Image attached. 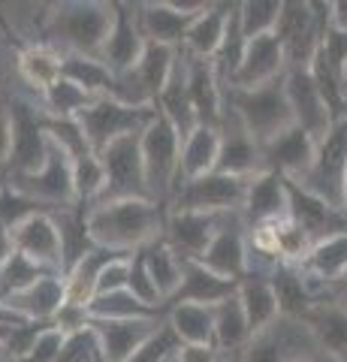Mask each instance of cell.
<instances>
[{"label": "cell", "instance_id": "6da1fadb", "mask_svg": "<svg viewBox=\"0 0 347 362\" xmlns=\"http://www.w3.org/2000/svg\"><path fill=\"white\" fill-rule=\"evenodd\" d=\"M88 235L97 247L136 254L163 239L166 211L154 199H109L85 211Z\"/></svg>", "mask_w": 347, "mask_h": 362}, {"label": "cell", "instance_id": "7a4b0ae2", "mask_svg": "<svg viewBox=\"0 0 347 362\" xmlns=\"http://www.w3.org/2000/svg\"><path fill=\"white\" fill-rule=\"evenodd\" d=\"M115 25V4L103 0H66L49 13L46 33L49 45L61 54H82V58H100Z\"/></svg>", "mask_w": 347, "mask_h": 362}, {"label": "cell", "instance_id": "3957f363", "mask_svg": "<svg viewBox=\"0 0 347 362\" xmlns=\"http://www.w3.org/2000/svg\"><path fill=\"white\" fill-rule=\"evenodd\" d=\"M227 106H230L227 112H233L242 121V127L254 136V142L260 148L278 139L281 133H287L290 127H296L293 109H290V100H287V88H284V76L254 90L230 88Z\"/></svg>", "mask_w": 347, "mask_h": 362}, {"label": "cell", "instance_id": "277c9868", "mask_svg": "<svg viewBox=\"0 0 347 362\" xmlns=\"http://www.w3.org/2000/svg\"><path fill=\"white\" fill-rule=\"evenodd\" d=\"M327 21H329V4L284 0L275 37L284 45L287 70H308L320 49V37H323Z\"/></svg>", "mask_w": 347, "mask_h": 362}, {"label": "cell", "instance_id": "5b68a950", "mask_svg": "<svg viewBox=\"0 0 347 362\" xmlns=\"http://www.w3.org/2000/svg\"><path fill=\"white\" fill-rule=\"evenodd\" d=\"M293 181L327 206L347 214V121L335 124L332 133L317 145L314 163L308 166V173Z\"/></svg>", "mask_w": 347, "mask_h": 362}, {"label": "cell", "instance_id": "8992f818", "mask_svg": "<svg viewBox=\"0 0 347 362\" xmlns=\"http://www.w3.org/2000/svg\"><path fill=\"white\" fill-rule=\"evenodd\" d=\"M142 145V163H145V181H148L151 199L163 202L175 194L178 187V163H182V136L166 121L160 112L139 136Z\"/></svg>", "mask_w": 347, "mask_h": 362}, {"label": "cell", "instance_id": "52a82bcc", "mask_svg": "<svg viewBox=\"0 0 347 362\" xmlns=\"http://www.w3.org/2000/svg\"><path fill=\"white\" fill-rule=\"evenodd\" d=\"M154 115H158L154 106H127L115 97H100L88 109H82L76 121L82 124L91 151L100 154V151H106L112 142H118L121 136L142 133L154 121Z\"/></svg>", "mask_w": 347, "mask_h": 362}, {"label": "cell", "instance_id": "ba28073f", "mask_svg": "<svg viewBox=\"0 0 347 362\" xmlns=\"http://www.w3.org/2000/svg\"><path fill=\"white\" fill-rule=\"evenodd\" d=\"M142 133L121 136L118 142H112L106 151H100V163L106 173V190L100 202L109 199H151L148 181H145V163H142Z\"/></svg>", "mask_w": 347, "mask_h": 362}, {"label": "cell", "instance_id": "9c48e42d", "mask_svg": "<svg viewBox=\"0 0 347 362\" xmlns=\"http://www.w3.org/2000/svg\"><path fill=\"white\" fill-rule=\"evenodd\" d=\"M248 181L223 173L182 181L172 194V211H206V214H236L248 197Z\"/></svg>", "mask_w": 347, "mask_h": 362}, {"label": "cell", "instance_id": "30bf717a", "mask_svg": "<svg viewBox=\"0 0 347 362\" xmlns=\"http://www.w3.org/2000/svg\"><path fill=\"white\" fill-rule=\"evenodd\" d=\"M6 185H13L33 202H40L42 209H73L76 202V185H73V160L61 145H54L49 139V154L40 173L6 178Z\"/></svg>", "mask_w": 347, "mask_h": 362}, {"label": "cell", "instance_id": "8fae6325", "mask_svg": "<svg viewBox=\"0 0 347 362\" xmlns=\"http://www.w3.org/2000/svg\"><path fill=\"white\" fill-rule=\"evenodd\" d=\"M9 118H13V148H9L6 160V178L40 173L49 154V133L42 127V112L33 109L28 100H13Z\"/></svg>", "mask_w": 347, "mask_h": 362}, {"label": "cell", "instance_id": "7c38bea8", "mask_svg": "<svg viewBox=\"0 0 347 362\" xmlns=\"http://www.w3.org/2000/svg\"><path fill=\"white\" fill-rule=\"evenodd\" d=\"M208 4L206 0H158V4H142L136 6V21L145 42L170 45L182 52L187 28Z\"/></svg>", "mask_w": 347, "mask_h": 362}, {"label": "cell", "instance_id": "4fadbf2b", "mask_svg": "<svg viewBox=\"0 0 347 362\" xmlns=\"http://www.w3.org/2000/svg\"><path fill=\"white\" fill-rule=\"evenodd\" d=\"M302 344L320 350L302 320L278 317L269 329L251 335L248 347L242 350V362H299V359H311V356L302 354Z\"/></svg>", "mask_w": 347, "mask_h": 362}, {"label": "cell", "instance_id": "5bb4252c", "mask_svg": "<svg viewBox=\"0 0 347 362\" xmlns=\"http://www.w3.org/2000/svg\"><path fill=\"white\" fill-rule=\"evenodd\" d=\"M284 88H287V100H290V109H293L296 127H302L311 139L320 145L332 133V127L339 121H335V115L329 112L327 100L320 97V90L314 85V78H311V73L308 70H287Z\"/></svg>", "mask_w": 347, "mask_h": 362}, {"label": "cell", "instance_id": "9a60e30c", "mask_svg": "<svg viewBox=\"0 0 347 362\" xmlns=\"http://www.w3.org/2000/svg\"><path fill=\"white\" fill-rule=\"evenodd\" d=\"M248 257H251L248 235H245L242 223L236 221V214H227L218 235L211 239L206 254L199 257L196 263H203L208 272H215L218 278H227V281L242 284V281L248 278Z\"/></svg>", "mask_w": 347, "mask_h": 362}, {"label": "cell", "instance_id": "2e32d148", "mask_svg": "<svg viewBox=\"0 0 347 362\" xmlns=\"http://www.w3.org/2000/svg\"><path fill=\"white\" fill-rule=\"evenodd\" d=\"M287 218L296 226L308 233L311 242H323L329 235L347 233V214L327 206L323 199H317L314 194H308L302 185H296L293 178H287Z\"/></svg>", "mask_w": 347, "mask_h": 362}, {"label": "cell", "instance_id": "e0dca14e", "mask_svg": "<svg viewBox=\"0 0 347 362\" xmlns=\"http://www.w3.org/2000/svg\"><path fill=\"white\" fill-rule=\"evenodd\" d=\"M227 214H206V211H170L166 214L163 242L182 259H199L206 247L218 235Z\"/></svg>", "mask_w": 347, "mask_h": 362}, {"label": "cell", "instance_id": "ac0fdd59", "mask_svg": "<svg viewBox=\"0 0 347 362\" xmlns=\"http://www.w3.org/2000/svg\"><path fill=\"white\" fill-rule=\"evenodd\" d=\"M13 245L18 254H25L33 263L64 275V242H61V230L52 211L33 214L18 230H13Z\"/></svg>", "mask_w": 347, "mask_h": 362}, {"label": "cell", "instance_id": "d6986e66", "mask_svg": "<svg viewBox=\"0 0 347 362\" xmlns=\"http://www.w3.org/2000/svg\"><path fill=\"white\" fill-rule=\"evenodd\" d=\"M287 76V58H284V45L278 42L275 33H266V37H254L245 45V58L236 78H233L230 88L236 90H254L263 88L275 78ZM227 88V90H230Z\"/></svg>", "mask_w": 347, "mask_h": 362}, {"label": "cell", "instance_id": "ffe728a7", "mask_svg": "<svg viewBox=\"0 0 347 362\" xmlns=\"http://www.w3.org/2000/svg\"><path fill=\"white\" fill-rule=\"evenodd\" d=\"M215 173L236 175V178H254L263 173V151L254 142V136L242 127V121L233 112H223L220 124V154Z\"/></svg>", "mask_w": 347, "mask_h": 362}, {"label": "cell", "instance_id": "44dd1931", "mask_svg": "<svg viewBox=\"0 0 347 362\" xmlns=\"http://www.w3.org/2000/svg\"><path fill=\"white\" fill-rule=\"evenodd\" d=\"M158 317L145 320H91V329L97 335L100 356L103 362H130L133 354L160 329Z\"/></svg>", "mask_w": 347, "mask_h": 362}, {"label": "cell", "instance_id": "7402d4cb", "mask_svg": "<svg viewBox=\"0 0 347 362\" xmlns=\"http://www.w3.org/2000/svg\"><path fill=\"white\" fill-rule=\"evenodd\" d=\"M145 52V37L139 30V21L133 6L127 4H115V25L109 30V40L100 52V61L115 76H124L130 70H136V64Z\"/></svg>", "mask_w": 347, "mask_h": 362}, {"label": "cell", "instance_id": "603a6c76", "mask_svg": "<svg viewBox=\"0 0 347 362\" xmlns=\"http://www.w3.org/2000/svg\"><path fill=\"white\" fill-rule=\"evenodd\" d=\"M184 61H187V94H190L196 124L199 127L220 130L227 109H223V88L215 76V66H211V61L190 58L187 52H184Z\"/></svg>", "mask_w": 347, "mask_h": 362}, {"label": "cell", "instance_id": "cb8c5ba5", "mask_svg": "<svg viewBox=\"0 0 347 362\" xmlns=\"http://www.w3.org/2000/svg\"><path fill=\"white\" fill-rule=\"evenodd\" d=\"M260 151H263V169L278 173L284 178H302L308 173V166L314 163L317 142L302 127H290L287 133L278 136V139L263 145Z\"/></svg>", "mask_w": 347, "mask_h": 362}, {"label": "cell", "instance_id": "d4e9b609", "mask_svg": "<svg viewBox=\"0 0 347 362\" xmlns=\"http://www.w3.org/2000/svg\"><path fill=\"white\" fill-rule=\"evenodd\" d=\"M236 293H239L236 281L218 278L215 272H208L196 259H182V287H178V293L166 308H172V305H208V308H215L218 302L236 296Z\"/></svg>", "mask_w": 347, "mask_h": 362}, {"label": "cell", "instance_id": "484cf974", "mask_svg": "<svg viewBox=\"0 0 347 362\" xmlns=\"http://www.w3.org/2000/svg\"><path fill=\"white\" fill-rule=\"evenodd\" d=\"M287 178L278 173H257L248 181V197H245V218L257 223H272V221H284L287 218Z\"/></svg>", "mask_w": 347, "mask_h": 362}, {"label": "cell", "instance_id": "4316f807", "mask_svg": "<svg viewBox=\"0 0 347 362\" xmlns=\"http://www.w3.org/2000/svg\"><path fill=\"white\" fill-rule=\"evenodd\" d=\"M272 287L278 296V311L287 320H302L317 305V290L302 266H278L272 272Z\"/></svg>", "mask_w": 347, "mask_h": 362}, {"label": "cell", "instance_id": "83f0119b", "mask_svg": "<svg viewBox=\"0 0 347 362\" xmlns=\"http://www.w3.org/2000/svg\"><path fill=\"white\" fill-rule=\"evenodd\" d=\"M154 109L172 124L182 136V142L194 133L199 124H196V115H194V106H190V94H187V61H184V52H178V61H175V70L170 76V82L160 90L158 103Z\"/></svg>", "mask_w": 347, "mask_h": 362}, {"label": "cell", "instance_id": "f1b7e54d", "mask_svg": "<svg viewBox=\"0 0 347 362\" xmlns=\"http://www.w3.org/2000/svg\"><path fill=\"white\" fill-rule=\"evenodd\" d=\"M64 302H66L64 275H46V278H40L30 290L13 296L6 305L18 317H25L28 323H52L54 314L64 308Z\"/></svg>", "mask_w": 347, "mask_h": 362}, {"label": "cell", "instance_id": "f546056e", "mask_svg": "<svg viewBox=\"0 0 347 362\" xmlns=\"http://www.w3.org/2000/svg\"><path fill=\"white\" fill-rule=\"evenodd\" d=\"M230 13H233V4H208L203 13L190 21L182 52L199 61H215V54L223 42V33H227Z\"/></svg>", "mask_w": 347, "mask_h": 362}, {"label": "cell", "instance_id": "4dcf8cb0", "mask_svg": "<svg viewBox=\"0 0 347 362\" xmlns=\"http://www.w3.org/2000/svg\"><path fill=\"white\" fill-rule=\"evenodd\" d=\"M115 257H121V251H109V247H91L79 263H73L64 275V287H66V305H88L97 296V281L103 275V269L112 263Z\"/></svg>", "mask_w": 347, "mask_h": 362}, {"label": "cell", "instance_id": "1f68e13d", "mask_svg": "<svg viewBox=\"0 0 347 362\" xmlns=\"http://www.w3.org/2000/svg\"><path fill=\"white\" fill-rule=\"evenodd\" d=\"M220 154V130L215 127H196L182 142V163H178V185L182 181L203 178L218 169Z\"/></svg>", "mask_w": 347, "mask_h": 362}, {"label": "cell", "instance_id": "d6a6232c", "mask_svg": "<svg viewBox=\"0 0 347 362\" xmlns=\"http://www.w3.org/2000/svg\"><path fill=\"white\" fill-rule=\"evenodd\" d=\"M272 275H248L239 284V302L245 308V317H248V326H251V335L269 329L278 317H281V311H278V296H275V287L272 281H269Z\"/></svg>", "mask_w": 347, "mask_h": 362}, {"label": "cell", "instance_id": "836d02e7", "mask_svg": "<svg viewBox=\"0 0 347 362\" xmlns=\"http://www.w3.org/2000/svg\"><path fill=\"white\" fill-rule=\"evenodd\" d=\"M302 323H305V329L311 332L323 354L347 359V311L335 308L329 302H317L302 317Z\"/></svg>", "mask_w": 347, "mask_h": 362}, {"label": "cell", "instance_id": "e575fe53", "mask_svg": "<svg viewBox=\"0 0 347 362\" xmlns=\"http://www.w3.org/2000/svg\"><path fill=\"white\" fill-rule=\"evenodd\" d=\"M18 76L28 82V88H33L42 97L64 76V54L49 42L28 45L18 54Z\"/></svg>", "mask_w": 347, "mask_h": 362}, {"label": "cell", "instance_id": "d590c367", "mask_svg": "<svg viewBox=\"0 0 347 362\" xmlns=\"http://www.w3.org/2000/svg\"><path fill=\"white\" fill-rule=\"evenodd\" d=\"M302 272L314 281V284H332L347 275V233L329 235L311 247L308 259L302 263Z\"/></svg>", "mask_w": 347, "mask_h": 362}, {"label": "cell", "instance_id": "8d00e7d4", "mask_svg": "<svg viewBox=\"0 0 347 362\" xmlns=\"http://www.w3.org/2000/svg\"><path fill=\"white\" fill-rule=\"evenodd\" d=\"M166 326L182 344H215V314L208 305H172Z\"/></svg>", "mask_w": 347, "mask_h": 362}, {"label": "cell", "instance_id": "74e56055", "mask_svg": "<svg viewBox=\"0 0 347 362\" xmlns=\"http://www.w3.org/2000/svg\"><path fill=\"white\" fill-rule=\"evenodd\" d=\"M64 78L88 90L94 100L115 97L118 78L100 58H82V54H64Z\"/></svg>", "mask_w": 347, "mask_h": 362}, {"label": "cell", "instance_id": "f35d334b", "mask_svg": "<svg viewBox=\"0 0 347 362\" xmlns=\"http://www.w3.org/2000/svg\"><path fill=\"white\" fill-rule=\"evenodd\" d=\"M215 347L220 350H245L251 341V326H248V317H245V308L239 296H230L218 302L215 308Z\"/></svg>", "mask_w": 347, "mask_h": 362}, {"label": "cell", "instance_id": "ab89813d", "mask_svg": "<svg viewBox=\"0 0 347 362\" xmlns=\"http://www.w3.org/2000/svg\"><path fill=\"white\" fill-rule=\"evenodd\" d=\"M145 266H148V275L154 281V287L163 296V305H170L172 296L182 287V257H178L163 239H158L154 245L142 247Z\"/></svg>", "mask_w": 347, "mask_h": 362}, {"label": "cell", "instance_id": "60d3db41", "mask_svg": "<svg viewBox=\"0 0 347 362\" xmlns=\"http://www.w3.org/2000/svg\"><path fill=\"white\" fill-rule=\"evenodd\" d=\"M46 275H58V272H49L46 266L33 263V259H28L25 254L13 251V257L6 259V266L0 269V302H9L13 296H18V293L30 290Z\"/></svg>", "mask_w": 347, "mask_h": 362}, {"label": "cell", "instance_id": "b9f144b4", "mask_svg": "<svg viewBox=\"0 0 347 362\" xmlns=\"http://www.w3.org/2000/svg\"><path fill=\"white\" fill-rule=\"evenodd\" d=\"M88 314H91V320H145V317H160L158 311L145 308L130 290L94 296V302L88 305Z\"/></svg>", "mask_w": 347, "mask_h": 362}, {"label": "cell", "instance_id": "7bdbcfd3", "mask_svg": "<svg viewBox=\"0 0 347 362\" xmlns=\"http://www.w3.org/2000/svg\"><path fill=\"white\" fill-rule=\"evenodd\" d=\"M91 103H94V97L64 76L42 94V112L49 118H79V112L88 109Z\"/></svg>", "mask_w": 347, "mask_h": 362}, {"label": "cell", "instance_id": "ee69618b", "mask_svg": "<svg viewBox=\"0 0 347 362\" xmlns=\"http://www.w3.org/2000/svg\"><path fill=\"white\" fill-rule=\"evenodd\" d=\"M281 6L284 0H245V4H239V21H242L245 40L275 33L278 18H281Z\"/></svg>", "mask_w": 347, "mask_h": 362}, {"label": "cell", "instance_id": "f6af8a7d", "mask_svg": "<svg viewBox=\"0 0 347 362\" xmlns=\"http://www.w3.org/2000/svg\"><path fill=\"white\" fill-rule=\"evenodd\" d=\"M73 185H76V202H79V206L91 209L103 199L106 173H103V163H100L97 154L73 160Z\"/></svg>", "mask_w": 347, "mask_h": 362}, {"label": "cell", "instance_id": "bcb514c9", "mask_svg": "<svg viewBox=\"0 0 347 362\" xmlns=\"http://www.w3.org/2000/svg\"><path fill=\"white\" fill-rule=\"evenodd\" d=\"M42 127H46L49 139L54 145H61V148L70 154V160H82V157H91V145L85 139V130L82 124L76 118H49L46 112H42Z\"/></svg>", "mask_w": 347, "mask_h": 362}, {"label": "cell", "instance_id": "7dc6e473", "mask_svg": "<svg viewBox=\"0 0 347 362\" xmlns=\"http://www.w3.org/2000/svg\"><path fill=\"white\" fill-rule=\"evenodd\" d=\"M40 211H46L40 202H33L30 197H25L13 185H6V181H0V226H6V230L13 233Z\"/></svg>", "mask_w": 347, "mask_h": 362}, {"label": "cell", "instance_id": "c3c4849f", "mask_svg": "<svg viewBox=\"0 0 347 362\" xmlns=\"http://www.w3.org/2000/svg\"><path fill=\"white\" fill-rule=\"evenodd\" d=\"M127 290L145 305V308H151V311H158V314H160V308H166L163 296L158 293V287H154V281L148 275V266H145L142 251H136V254L130 257V281H127Z\"/></svg>", "mask_w": 347, "mask_h": 362}, {"label": "cell", "instance_id": "681fc988", "mask_svg": "<svg viewBox=\"0 0 347 362\" xmlns=\"http://www.w3.org/2000/svg\"><path fill=\"white\" fill-rule=\"evenodd\" d=\"M182 347V341L175 338V332L170 329V326H160L158 332H154L148 341H145L136 354H133V359L130 362H170L172 356H175V350Z\"/></svg>", "mask_w": 347, "mask_h": 362}, {"label": "cell", "instance_id": "f907efd6", "mask_svg": "<svg viewBox=\"0 0 347 362\" xmlns=\"http://www.w3.org/2000/svg\"><path fill=\"white\" fill-rule=\"evenodd\" d=\"M66 344V335L58 329V326H42L37 341H33V347L28 350V356L21 362H58L61 359V350Z\"/></svg>", "mask_w": 347, "mask_h": 362}, {"label": "cell", "instance_id": "816d5d0a", "mask_svg": "<svg viewBox=\"0 0 347 362\" xmlns=\"http://www.w3.org/2000/svg\"><path fill=\"white\" fill-rule=\"evenodd\" d=\"M130 257L133 254H121V257H115L103 269V275H100V281H97V296H103V293L127 290V281H130Z\"/></svg>", "mask_w": 347, "mask_h": 362}, {"label": "cell", "instance_id": "f5cc1de1", "mask_svg": "<svg viewBox=\"0 0 347 362\" xmlns=\"http://www.w3.org/2000/svg\"><path fill=\"white\" fill-rule=\"evenodd\" d=\"M175 362H220L215 344H182L175 350Z\"/></svg>", "mask_w": 347, "mask_h": 362}, {"label": "cell", "instance_id": "db71d44e", "mask_svg": "<svg viewBox=\"0 0 347 362\" xmlns=\"http://www.w3.org/2000/svg\"><path fill=\"white\" fill-rule=\"evenodd\" d=\"M9 148H13V118H9V106H0V169H6Z\"/></svg>", "mask_w": 347, "mask_h": 362}, {"label": "cell", "instance_id": "11a10c76", "mask_svg": "<svg viewBox=\"0 0 347 362\" xmlns=\"http://www.w3.org/2000/svg\"><path fill=\"white\" fill-rule=\"evenodd\" d=\"M320 287H327V293H329V305H335V308H341V311H347V275L344 278H339V281H332V284H320Z\"/></svg>", "mask_w": 347, "mask_h": 362}, {"label": "cell", "instance_id": "9f6ffc18", "mask_svg": "<svg viewBox=\"0 0 347 362\" xmlns=\"http://www.w3.org/2000/svg\"><path fill=\"white\" fill-rule=\"evenodd\" d=\"M25 323H28L25 317H18L6 302H0V326H6V329H16V326H25Z\"/></svg>", "mask_w": 347, "mask_h": 362}, {"label": "cell", "instance_id": "6f0895ef", "mask_svg": "<svg viewBox=\"0 0 347 362\" xmlns=\"http://www.w3.org/2000/svg\"><path fill=\"white\" fill-rule=\"evenodd\" d=\"M16 251V245H13V233L6 230V226H0V269L6 266V259L13 257Z\"/></svg>", "mask_w": 347, "mask_h": 362}, {"label": "cell", "instance_id": "680465c9", "mask_svg": "<svg viewBox=\"0 0 347 362\" xmlns=\"http://www.w3.org/2000/svg\"><path fill=\"white\" fill-rule=\"evenodd\" d=\"M311 362H347L344 356H332V354H323V350H320V354H314V356H311Z\"/></svg>", "mask_w": 347, "mask_h": 362}, {"label": "cell", "instance_id": "91938a15", "mask_svg": "<svg viewBox=\"0 0 347 362\" xmlns=\"http://www.w3.org/2000/svg\"><path fill=\"white\" fill-rule=\"evenodd\" d=\"M299 362H311V359H299Z\"/></svg>", "mask_w": 347, "mask_h": 362}, {"label": "cell", "instance_id": "94428289", "mask_svg": "<svg viewBox=\"0 0 347 362\" xmlns=\"http://www.w3.org/2000/svg\"><path fill=\"white\" fill-rule=\"evenodd\" d=\"M170 362H175V356H172V359H170Z\"/></svg>", "mask_w": 347, "mask_h": 362}, {"label": "cell", "instance_id": "6125c7cd", "mask_svg": "<svg viewBox=\"0 0 347 362\" xmlns=\"http://www.w3.org/2000/svg\"><path fill=\"white\" fill-rule=\"evenodd\" d=\"M344 121H347V118H344Z\"/></svg>", "mask_w": 347, "mask_h": 362}]
</instances>
